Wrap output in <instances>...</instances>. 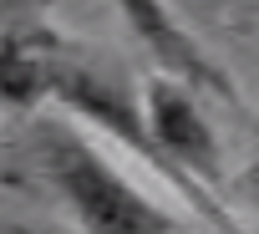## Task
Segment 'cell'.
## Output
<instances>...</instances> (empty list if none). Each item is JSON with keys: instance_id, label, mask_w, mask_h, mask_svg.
Masks as SVG:
<instances>
[{"instance_id": "3", "label": "cell", "mask_w": 259, "mask_h": 234, "mask_svg": "<svg viewBox=\"0 0 259 234\" xmlns=\"http://www.w3.org/2000/svg\"><path fill=\"white\" fill-rule=\"evenodd\" d=\"M122 21H127V31H133V41L148 51V61L158 66L163 82L188 87L193 97L208 92V97H219V102H229V107L239 102L229 71L208 56V46L183 26L178 11H168V6H148V0H127V6H122Z\"/></svg>"}, {"instance_id": "1", "label": "cell", "mask_w": 259, "mask_h": 234, "mask_svg": "<svg viewBox=\"0 0 259 234\" xmlns=\"http://www.w3.org/2000/svg\"><path fill=\"white\" fill-rule=\"evenodd\" d=\"M41 158L81 234H183V219L168 204L143 193L107 158V148H97L71 123L41 128Z\"/></svg>"}, {"instance_id": "2", "label": "cell", "mask_w": 259, "mask_h": 234, "mask_svg": "<svg viewBox=\"0 0 259 234\" xmlns=\"http://www.w3.org/2000/svg\"><path fill=\"white\" fill-rule=\"evenodd\" d=\"M138 112H143V128H148L153 148L163 153V163H168L183 183H193V188H203V193H213V188L224 183L219 133H213L208 112L198 107V97H193L188 87H173V82L153 76V82L143 87V97H138Z\"/></svg>"}]
</instances>
